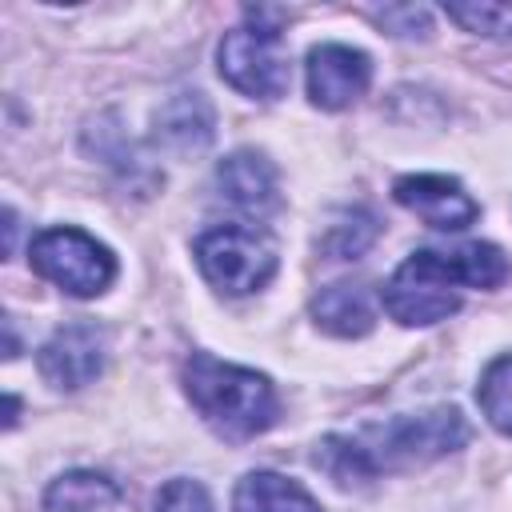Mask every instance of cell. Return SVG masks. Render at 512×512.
Masks as SVG:
<instances>
[{"instance_id": "6da1fadb", "label": "cell", "mask_w": 512, "mask_h": 512, "mask_svg": "<svg viewBox=\"0 0 512 512\" xmlns=\"http://www.w3.org/2000/svg\"><path fill=\"white\" fill-rule=\"evenodd\" d=\"M184 388L208 428H216L224 440H248L276 420L272 384L252 368L224 364L208 352H192L184 364Z\"/></svg>"}, {"instance_id": "7a4b0ae2", "label": "cell", "mask_w": 512, "mask_h": 512, "mask_svg": "<svg viewBox=\"0 0 512 512\" xmlns=\"http://www.w3.org/2000/svg\"><path fill=\"white\" fill-rule=\"evenodd\" d=\"M460 288H468V280H464L456 248L452 252H428L424 248V252H412L392 272L380 300H384V312L392 320L416 328V324L448 320L460 308Z\"/></svg>"}, {"instance_id": "3957f363", "label": "cell", "mask_w": 512, "mask_h": 512, "mask_svg": "<svg viewBox=\"0 0 512 512\" xmlns=\"http://www.w3.org/2000/svg\"><path fill=\"white\" fill-rule=\"evenodd\" d=\"M196 264H200L204 280L216 292L244 296V292H256V288H264L272 280L276 244L260 228L224 224V228H212V232H204L196 240Z\"/></svg>"}, {"instance_id": "277c9868", "label": "cell", "mask_w": 512, "mask_h": 512, "mask_svg": "<svg viewBox=\"0 0 512 512\" xmlns=\"http://www.w3.org/2000/svg\"><path fill=\"white\" fill-rule=\"evenodd\" d=\"M28 260L44 280L64 288L68 296H96L116 276L112 252L100 240H92L88 232H80V228H48V232H40L32 240V248H28Z\"/></svg>"}, {"instance_id": "5b68a950", "label": "cell", "mask_w": 512, "mask_h": 512, "mask_svg": "<svg viewBox=\"0 0 512 512\" xmlns=\"http://www.w3.org/2000/svg\"><path fill=\"white\" fill-rule=\"evenodd\" d=\"M368 456L380 468H412V464H428L452 448H460L468 440L464 416L456 408H432L420 416H400L388 420L380 428H368Z\"/></svg>"}, {"instance_id": "8992f818", "label": "cell", "mask_w": 512, "mask_h": 512, "mask_svg": "<svg viewBox=\"0 0 512 512\" xmlns=\"http://www.w3.org/2000/svg\"><path fill=\"white\" fill-rule=\"evenodd\" d=\"M220 76L252 96V100H280L288 92V48L284 36L276 28H260V24H240L232 32H224L220 40Z\"/></svg>"}, {"instance_id": "52a82bcc", "label": "cell", "mask_w": 512, "mask_h": 512, "mask_svg": "<svg viewBox=\"0 0 512 512\" xmlns=\"http://www.w3.org/2000/svg\"><path fill=\"white\" fill-rule=\"evenodd\" d=\"M40 364V376L52 384V388H84L100 376L104 368V332L88 320H76V324H64L36 356Z\"/></svg>"}, {"instance_id": "ba28073f", "label": "cell", "mask_w": 512, "mask_h": 512, "mask_svg": "<svg viewBox=\"0 0 512 512\" xmlns=\"http://www.w3.org/2000/svg\"><path fill=\"white\" fill-rule=\"evenodd\" d=\"M372 80V64L360 48L348 44H320L308 52V96L316 108H348L364 96Z\"/></svg>"}, {"instance_id": "9c48e42d", "label": "cell", "mask_w": 512, "mask_h": 512, "mask_svg": "<svg viewBox=\"0 0 512 512\" xmlns=\"http://www.w3.org/2000/svg\"><path fill=\"white\" fill-rule=\"evenodd\" d=\"M392 196L396 204H404L408 212H416L428 228H440V232H460L476 220L480 204L460 188V180H448V176H432V172H420V176H400L392 184Z\"/></svg>"}, {"instance_id": "30bf717a", "label": "cell", "mask_w": 512, "mask_h": 512, "mask_svg": "<svg viewBox=\"0 0 512 512\" xmlns=\"http://www.w3.org/2000/svg\"><path fill=\"white\" fill-rule=\"evenodd\" d=\"M216 188H220V200L232 204L236 212L260 220L268 216L276 204H280V192H276V168L268 164V156L260 152H232L228 160H220L216 168Z\"/></svg>"}, {"instance_id": "8fae6325", "label": "cell", "mask_w": 512, "mask_h": 512, "mask_svg": "<svg viewBox=\"0 0 512 512\" xmlns=\"http://www.w3.org/2000/svg\"><path fill=\"white\" fill-rule=\"evenodd\" d=\"M312 316H316V324H320L324 332H332V336H364V332H372V324H376L368 288H364V284H348V280L320 288L316 300H312Z\"/></svg>"}, {"instance_id": "7c38bea8", "label": "cell", "mask_w": 512, "mask_h": 512, "mask_svg": "<svg viewBox=\"0 0 512 512\" xmlns=\"http://www.w3.org/2000/svg\"><path fill=\"white\" fill-rule=\"evenodd\" d=\"M156 136L176 152H200L212 140V108L200 92H180L156 112Z\"/></svg>"}, {"instance_id": "4fadbf2b", "label": "cell", "mask_w": 512, "mask_h": 512, "mask_svg": "<svg viewBox=\"0 0 512 512\" xmlns=\"http://www.w3.org/2000/svg\"><path fill=\"white\" fill-rule=\"evenodd\" d=\"M44 512H120V488L96 472H64L48 484Z\"/></svg>"}, {"instance_id": "5bb4252c", "label": "cell", "mask_w": 512, "mask_h": 512, "mask_svg": "<svg viewBox=\"0 0 512 512\" xmlns=\"http://www.w3.org/2000/svg\"><path fill=\"white\" fill-rule=\"evenodd\" d=\"M236 512H320V508L296 480L276 472H248L236 484Z\"/></svg>"}, {"instance_id": "9a60e30c", "label": "cell", "mask_w": 512, "mask_h": 512, "mask_svg": "<svg viewBox=\"0 0 512 512\" xmlns=\"http://www.w3.org/2000/svg\"><path fill=\"white\" fill-rule=\"evenodd\" d=\"M316 464L340 484V488H364L376 476V464L368 456V448L352 436H328L316 448Z\"/></svg>"}, {"instance_id": "2e32d148", "label": "cell", "mask_w": 512, "mask_h": 512, "mask_svg": "<svg viewBox=\"0 0 512 512\" xmlns=\"http://www.w3.org/2000/svg\"><path fill=\"white\" fill-rule=\"evenodd\" d=\"M476 400L488 416V424L504 436H512V356H500L484 368L480 376V388H476Z\"/></svg>"}, {"instance_id": "e0dca14e", "label": "cell", "mask_w": 512, "mask_h": 512, "mask_svg": "<svg viewBox=\"0 0 512 512\" xmlns=\"http://www.w3.org/2000/svg\"><path fill=\"white\" fill-rule=\"evenodd\" d=\"M448 20L464 24L468 32L492 36V40H508L512 44V4L500 0H472V4H444Z\"/></svg>"}, {"instance_id": "ac0fdd59", "label": "cell", "mask_w": 512, "mask_h": 512, "mask_svg": "<svg viewBox=\"0 0 512 512\" xmlns=\"http://www.w3.org/2000/svg\"><path fill=\"white\" fill-rule=\"evenodd\" d=\"M372 240H376V220H372L368 212H344L336 224H328L324 252H332L336 260H352V256H360Z\"/></svg>"}, {"instance_id": "d6986e66", "label": "cell", "mask_w": 512, "mask_h": 512, "mask_svg": "<svg viewBox=\"0 0 512 512\" xmlns=\"http://www.w3.org/2000/svg\"><path fill=\"white\" fill-rule=\"evenodd\" d=\"M156 512H212V500L196 480H168L156 496Z\"/></svg>"}]
</instances>
